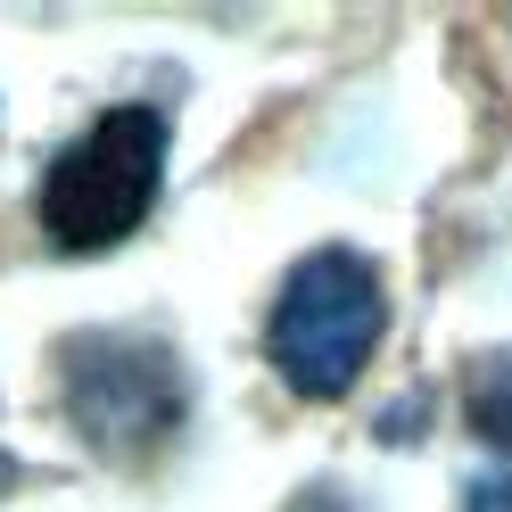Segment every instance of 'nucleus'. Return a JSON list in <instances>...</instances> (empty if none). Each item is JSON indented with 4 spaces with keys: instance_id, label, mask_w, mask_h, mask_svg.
Instances as JSON below:
<instances>
[{
    "instance_id": "f257e3e1",
    "label": "nucleus",
    "mask_w": 512,
    "mask_h": 512,
    "mask_svg": "<svg viewBox=\"0 0 512 512\" xmlns=\"http://www.w3.org/2000/svg\"><path fill=\"white\" fill-rule=\"evenodd\" d=\"M166 141H174L166 108H149V100L100 108V116H91L83 133L42 166V190H34L42 232H50L58 248H75V256L133 240L141 223H149V207H157Z\"/></svg>"
},
{
    "instance_id": "f03ea898",
    "label": "nucleus",
    "mask_w": 512,
    "mask_h": 512,
    "mask_svg": "<svg viewBox=\"0 0 512 512\" xmlns=\"http://www.w3.org/2000/svg\"><path fill=\"white\" fill-rule=\"evenodd\" d=\"M380 331H389V290H380V265L356 248H314L306 265L281 281V306L265 323V347L281 380L298 397L331 405L356 389V372L372 364Z\"/></svg>"
},
{
    "instance_id": "7ed1b4c3",
    "label": "nucleus",
    "mask_w": 512,
    "mask_h": 512,
    "mask_svg": "<svg viewBox=\"0 0 512 512\" xmlns=\"http://www.w3.org/2000/svg\"><path fill=\"white\" fill-rule=\"evenodd\" d=\"M67 413L100 455L157 446L182 422V364L157 339H75L67 347Z\"/></svg>"
},
{
    "instance_id": "20e7f679",
    "label": "nucleus",
    "mask_w": 512,
    "mask_h": 512,
    "mask_svg": "<svg viewBox=\"0 0 512 512\" xmlns=\"http://www.w3.org/2000/svg\"><path fill=\"white\" fill-rule=\"evenodd\" d=\"M463 422L488 438V446H504V455H512V347L471 364V380H463Z\"/></svg>"
},
{
    "instance_id": "39448f33",
    "label": "nucleus",
    "mask_w": 512,
    "mask_h": 512,
    "mask_svg": "<svg viewBox=\"0 0 512 512\" xmlns=\"http://www.w3.org/2000/svg\"><path fill=\"white\" fill-rule=\"evenodd\" d=\"M463 512H512V463L504 471H479L463 488Z\"/></svg>"
},
{
    "instance_id": "423d86ee",
    "label": "nucleus",
    "mask_w": 512,
    "mask_h": 512,
    "mask_svg": "<svg viewBox=\"0 0 512 512\" xmlns=\"http://www.w3.org/2000/svg\"><path fill=\"white\" fill-rule=\"evenodd\" d=\"M9 479H17V471H9V455H0V488H9Z\"/></svg>"
}]
</instances>
